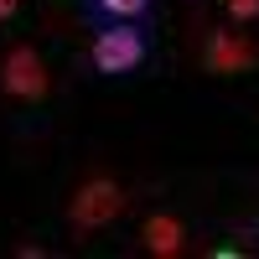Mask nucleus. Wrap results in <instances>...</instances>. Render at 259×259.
Segmentation results:
<instances>
[{
    "label": "nucleus",
    "instance_id": "2",
    "mask_svg": "<svg viewBox=\"0 0 259 259\" xmlns=\"http://www.w3.org/2000/svg\"><path fill=\"white\" fill-rule=\"evenodd\" d=\"M94 68L99 73H109V78H119V73H135L140 62H145V36L135 31V26H109V31H99L94 36Z\"/></svg>",
    "mask_w": 259,
    "mask_h": 259
},
{
    "label": "nucleus",
    "instance_id": "4",
    "mask_svg": "<svg viewBox=\"0 0 259 259\" xmlns=\"http://www.w3.org/2000/svg\"><path fill=\"white\" fill-rule=\"evenodd\" d=\"M254 68V47L244 36H233V31H218L207 41V73H244Z\"/></svg>",
    "mask_w": 259,
    "mask_h": 259
},
{
    "label": "nucleus",
    "instance_id": "3",
    "mask_svg": "<svg viewBox=\"0 0 259 259\" xmlns=\"http://www.w3.org/2000/svg\"><path fill=\"white\" fill-rule=\"evenodd\" d=\"M0 89L21 104H36L47 94V62H41L36 47H11L6 62H0Z\"/></svg>",
    "mask_w": 259,
    "mask_h": 259
},
{
    "label": "nucleus",
    "instance_id": "8",
    "mask_svg": "<svg viewBox=\"0 0 259 259\" xmlns=\"http://www.w3.org/2000/svg\"><path fill=\"white\" fill-rule=\"evenodd\" d=\"M16 6H21V0H0V21H11V16H16Z\"/></svg>",
    "mask_w": 259,
    "mask_h": 259
},
{
    "label": "nucleus",
    "instance_id": "7",
    "mask_svg": "<svg viewBox=\"0 0 259 259\" xmlns=\"http://www.w3.org/2000/svg\"><path fill=\"white\" fill-rule=\"evenodd\" d=\"M228 16L233 21H254L259 16V0H228Z\"/></svg>",
    "mask_w": 259,
    "mask_h": 259
},
{
    "label": "nucleus",
    "instance_id": "6",
    "mask_svg": "<svg viewBox=\"0 0 259 259\" xmlns=\"http://www.w3.org/2000/svg\"><path fill=\"white\" fill-rule=\"evenodd\" d=\"M145 6H150V0H94V11L109 16V21H135Z\"/></svg>",
    "mask_w": 259,
    "mask_h": 259
},
{
    "label": "nucleus",
    "instance_id": "5",
    "mask_svg": "<svg viewBox=\"0 0 259 259\" xmlns=\"http://www.w3.org/2000/svg\"><path fill=\"white\" fill-rule=\"evenodd\" d=\"M145 249L156 254V259H171V254H182V223H177V218H166V212L145 218Z\"/></svg>",
    "mask_w": 259,
    "mask_h": 259
},
{
    "label": "nucleus",
    "instance_id": "1",
    "mask_svg": "<svg viewBox=\"0 0 259 259\" xmlns=\"http://www.w3.org/2000/svg\"><path fill=\"white\" fill-rule=\"evenodd\" d=\"M119 212H124V187L114 177H89L73 192V202H68V223L73 228H104V223H114Z\"/></svg>",
    "mask_w": 259,
    "mask_h": 259
}]
</instances>
